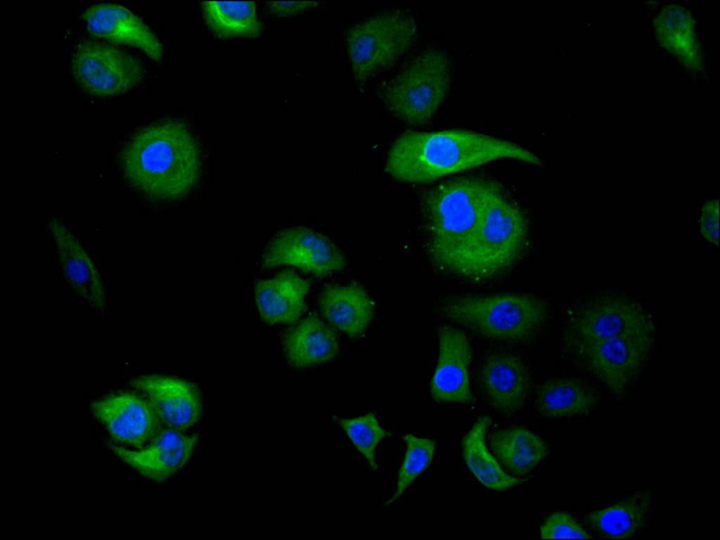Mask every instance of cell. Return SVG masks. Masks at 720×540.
Returning <instances> with one entry per match:
<instances>
[{"mask_svg":"<svg viewBox=\"0 0 720 540\" xmlns=\"http://www.w3.org/2000/svg\"><path fill=\"white\" fill-rule=\"evenodd\" d=\"M541 166V159L516 143L467 129L408 131L391 146L385 171L400 181L429 183L499 160Z\"/></svg>","mask_w":720,"mask_h":540,"instance_id":"cell-1","label":"cell"},{"mask_svg":"<svg viewBox=\"0 0 720 540\" xmlns=\"http://www.w3.org/2000/svg\"><path fill=\"white\" fill-rule=\"evenodd\" d=\"M120 165L127 181L148 196L174 199L198 181L200 149L187 127L162 122L135 133L123 148Z\"/></svg>","mask_w":720,"mask_h":540,"instance_id":"cell-2","label":"cell"},{"mask_svg":"<svg viewBox=\"0 0 720 540\" xmlns=\"http://www.w3.org/2000/svg\"><path fill=\"white\" fill-rule=\"evenodd\" d=\"M498 185L480 177L441 182L423 198L428 250L433 263L451 273L480 224Z\"/></svg>","mask_w":720,"mask_h":540,"instance_id":"cell-3","label":"cell"},{"mask_svg":"<svg viewBox=\"0 0 720 540\" xmlns=\"http://www.w3.org/2000/svg\"><path fill=\"white\" fill-rule=\"evenodd\" d=\"M528 242L525 213L497 186L480 224L451 273L471 280L491 278L515 264Z\"/></svg>","mask_w":720,"mask_h":540,"instance_id":"cell-4","label":"cell"},{"mask_svg":"<svg viewBox=\"0 0 720 540\" xmlns=\"http://www.w3.org/2000/svg\"><path fill=\"white\" fill-rule=\"evenodd\" d=\"M440 310L447 319L483 337L510 342L534 337L549 315L541 300L517 293L453 296Z\"/></svg>","mask_w":720,"mask_h":540,"instance_id":"cell-5","label":"cell"},{"mask_svg":"<svg viewBox=\"0 0 720 540\" xmlns=\"http://www.w3.org/2000/svg\"><path fill=\"white\" fill-rule=\"evenodd\" d=\"M451 82L452 63L447 53L428 48L384 82L378 95L394 117L410 125H421L442 106Z\"/></svg>","mask_w":720,"mask_h":540,"instance_id":"cell-6","label":"cell"},{"mask_svg":"<svg viewBox=\"0 0 720 540\" xmlns=\"http://www.w3.org/2000/svg\"><path fill=\"white\" fill-rule=\"evenodd\" d=\"M417 24L409 13L385 11L353 25L345 46L355 83L360 87L393 66L416 40Z\"/></svg>","mask_w":720,"mask_h":540,"instance_id":"cell-7","label":"cell"},{"mask_svg":"<svg viewBox=\"0 0 720 540\" xmlns=\"http://www.w3.org/2000/svg\"><path fill=\"white\" fill-rule=\"evenodd\" d=\"M655 326L567 352L574 364L611 394L623 396L641 378L651 356Z\"/></svg>","mask_w":720,"mask_h":540,"instance_id":"cell-8","label":"cell"},{"mask_svg":"<svg viewBox=\"0 0 720 540\" xmlns=\"http://www.w3.org/2000/svg\"><path fill=\"white\" fill-rule=\"evenodd\" d=\"M655 326L639 302L617 292L582 298L569 311L564 326L567 352L615 336Z\"/></svg>","mask_w":720,"mask_h":540,"instance_id":"cell-9","label":"cell"},{"mask_svg":"<svg viewBox=\"0 0 720 540\" xmlns=\"http://www.w3.org/2000/svg\"><path fill=\"white\" fill-rule=\"evenodd\" d=\"M72 70L80 86L96 96H114L137 86L144 69L131 54L93 40L81 42L72 59Z\"/></svg>","mask_w":720,"mask_h":540,"instance_id":"cell-10","label":"cell"},{"mask_svg":"<svg viewBox=\"0 0 720 540\" xmlns=\"http://www.w3.org/2000/svg\"><path fill=\"white\" fill-rule=\"evenodd\" d=\"M282 265L324 277L342 270L345 259L338 247L325 236L308 228L294 227L278 233L262 257L264 269Z\"/></svg>","mask_w":720,"mask_h":540,"instance_id":"cell-11","label":"cell"},{"mask_svg":"<svg viewBox=\"0 0 720 540\" xmlns=\"http://www.w3.org/2000/svg\"><path fill=\"white\" fill-rule=\"evenodd\" d=\"M91 411L116 442L127 446L140 448L162 429L148 401L131 393L103 397L91 405Z\"/></svg>","mask_w":720,"mask_h":540,"instance_id":"cell-12","label":"cell"},{"mask_svg":"<svg viewBox=\"0 0 720 540\" xmlns=\"http://www.w3.org/2000/svg\"><path fill=\"white\" fill-rule=\"evenodd\" d=\"M198 435L167 428L146 446L137 450L108 444L111 451L143 476L161 482L172 476L189 461L198 442Z\"/></svg>","mask_w":720,"mask_h":540,"instance_id":"cell-13","label":"cell"},{"mask_svg":"<svg viewBox=\"0 0 720 540\" xmlns=\"http://www.w3.org/2000/svg\"><path fill=\"white\" fill-rule=\"evenodd\" d=\"M131 385L143 394L167 428L185 432L201 417L202 404L199 391L188 381L145 375L134 379Z\"/></svg>","mask_w":720,"mask_h":540,"instance_id":"cell-14","label":"cell"},{"mask_svg":"<svg viewBox=\"0 0 720 540\" xmlns=\"http://www.w3.org/2000/svg\"><path fill=\"white\" fill-rule=\"evenodd\" d=\"M471 360L468 336L458 328L441 326L438 358L430 387L434 400L463 404L473 401L469 373Z\"/></svg>","mask_w":720,"mask_h":540,"instance_id":"cell-15","label":"cell"},{"mask_svg":"<svg viewBox=\"0 0 720 540\" xmlns=\"http://www.w3.org/2000/svg\"><path fill=\"white\" fill-rule=\"evenodd\" d=\"M48 226L68 282L88 305L100 314H105L108 311L105 291L92 259L60 219L51 217Z\"/></svg>","mask_w":720,"mask_h":540,"instance_id":"cell-16","label":"cell"},{"mask_svg":"<svg viewBox=\"0 0 720 540\" xmlns=\"http://www.w3.org/2000/svg\"><path fill=\"white\" fill-rule=\"evenodd\" d=\"M89 32L114 43L136 47L155 61L163 56L162 44L142 19L126 6L98 3L82 13Z\"/></svg>","mask_w":720,"mask_h":540,"instance_id":"cell-17","label":"cell"},{"mask_svg":"<svg viewBox=\"0 0 720 540\" xmlns=\"http://www.w3.org/2000/svg\"><path fill=\"white\" fill-rule=\"evenodd\" d=\"M480 382L490 404L504 415L522 409L530 387L525 365L519 357L507 352L487 357L481 368Z\"/></svg>","mask_w":720,"mask_h":540,"instance_id":"cell-18","label":"cell"},{"mask_svg":"<svg viewBox=\"0 0 720 540\" xmlns=\"http://www.w3.org/2000/svg\"><path fill=\"white\" fill-rule=\"evenodd\" d=\"M309 290L310 282L290 270L258 281L255 296L261 319L269 325L297 323L306 311Z\"/></svg>","mask_w":720,"mask_h":540,"instance_id":"cell-19","label":"cell"},{"mask_svg":"<svg viewBox=\"0 0 720 540\" xmlns=\"http://www.w3.org/2000/svg\"><path fill=\"white\" fill-rule=\"evenodd\" d=\"M318 305L332 328L354 338L364 334L375 311L373 300L357 283L325 286L319 295Z\"/></svg>","mask_w":720,"mask_h":540,"instance_id":"cell-20","label":"cell"},{"mask_svg":"<svg viewBox=\"0 0 720 540\" xmlns=\"http://www.w3.org/2000/svg\"><path fill=\"white\" fill-rule=\"evenodd\" d=\"M283 347L291 365L307 368L333 360L339 345L335 329L310 313L286 332Z\"/></svg>","mask_w":720,"mask_h":540,"instance_id":"cell-21","label":"cell"},{"mask_svg":"<svg viewBox=\"0 0 720 540\" xmlns=\"http://www.w3.org/2000/svg\"><path fill=\"white\" fill-rule=\"evenodd\" d=\"M490 448L501 467L518 477L530 473L548 454L545 441L527 428L514 426L493 432Z\"/></svg>","mask_w":720,"mask_h":540,"instance_id":"cell-22","label":"cell"},{"mask_svg":"<svg viewBox=\"0 0 720 540\" xmlns=\"http://www.w3.org/2000/svg\"><path fill=\"white\" fill-rule=\"evenodd\" d=\"M598 401L596 391L577 380L558 378L543 383L536 391L535 406L548 418L574 417L591 412Z\"/></svg>","mask_w":720,"mask_h":540,"instance_id":"cell-23","label":"cell"},{"mask_svg":"<svg viewBox=\"0 0 720 540\" xmlns=\"http://www.w3.org/2000/svg\"><path fill=\"white\" fill-rule=\"evenodd\" d=\"M651 492L639 491L608 508L593 511L587 522L598 534L613 539L635 535L645 523L651 504Z\"/></svg>","mask_w":720,"mask_h":540,"instance_id":"cell-24","label":"cell"},{"mask_svg":"<svg viewBox=\"0 0 720 540\" xmlns=\"http://www.w3.org/2000/svg\"><path fill=\"white\" fill-rule=\"evenodd\" d=\"M491 423V418L485 416L476 420L463 439V454L468 468L482 484L491 489L504 490L525 480L506 472L488 451L484 436Z\"/></svg>","mask_w":720,"mask_h":540,"instance_id":"cell-25","label":"cell"},{"mask_svg":"<svg viewBox=\"0 0 720 540\" xmlns=\"http://www.w3.org/2000/svg\"><path fill=\"white\" fill-rule=\"evenodd\" d=\"M201 11L206 25L218 37H257L262 34L254 1H203Z\"/></svg>","mask_w":720,"mask_h":540,"instance_id":"cell-26","label":"cell"},{"mask_svg":"<svg viewBox=\"0 0 720 540\" xmlns=\"http://www.w3.org/2000/svg\"><path fill=\"white\" fill-rule=\"evenodd\" d=\"M406 450L399 471L394 493L385 502V505L394 503L412 484L416 478L430 465L435 450V441L407 433L404 437Z\"/></svg>","mask_w":720,"mask_h":540,"instance_id":"cell-27","label":"cell"},{"mask_svg":"<svg viewBox=\"0 0 720 540\" xmlns=\"http://www.w3.org/2000/svg\"><path fill=\"white\" fill-rule=\"evenodd\" d=\"M338 422L371 468L377 470L375 448L389 433L380 425L375 416L370 413L353 418H338Z\"/></svg>","mask_w":720,"mask_h":540,"instance_id":"cell-28","label":"cell"},{"mask_svg":"<svg viewBox=\"0 0 720 540\" xmlns=\"http://www.w3.org/2000/svg\"><path fill=\"white\" fill-rule=\"evenodd\" d=\"M540 535L544 539L591 538L570 514L563 511H555L546 519Z\"/></svg>","mask_w":720,"mask_h":540,"instance_id":"cell-29","label":"cell"},{"mask_svg":"<svg viewBox=\"0 0 720 540\" xmlns=\"http://www.w3.org/2000/svg\"><path fill=\"white\" fill-rule=\"evenodd\" d=\"M719 203L718 199L706 202L702 207L700 230L703 237L709 242L718 245V218Z\"/></svg>","mask_w":720,"mask_h":540,"instance_id":"cell-30","label":"cell"},{"mask_svg":"<svg viewBox=\"0 0 720 540\" xmlns=\"http://www.w3.org/2000/svg\"><path fill=\"white\" fill-rule=\"evenodd\" d=\"M320 2H267L270 12L278 17H292L307 11H310L320 4Z\"/></svg>","mask_w":720,"mask_h":540,"instance_id":"cell-31","label":"cell"}]
</instances>
